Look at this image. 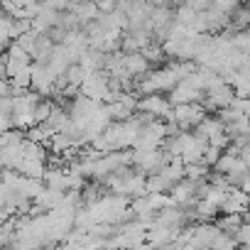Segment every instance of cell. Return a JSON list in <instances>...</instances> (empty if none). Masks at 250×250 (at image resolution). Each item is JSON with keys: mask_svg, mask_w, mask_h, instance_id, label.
Here are the masks:
<instances>
[{"mask_svg": "<svg viewBox=\"0 0 250 250\" xmlns=\"http://www.w3.org/2000/svg\"><path fill=\"white\" fill-rule=\"evenodd\" d=\"M216 213H218V206H213V204L199 199V204H196V216H199L201 221H208V218H213Z\"/></svg>", "mask_w": 250, "mask_h": 250, "instance_id": "cell-2", "label": "cell"}, {"mask_svg": "<svg viewBox=\"0 0 250 250\" xmlns=\"http://www.w3.org/2000/svg\"><path fill=\"white\" fill-rule=\"evenodd\" d=\"M201 98H204V93L201 91H194L189 83H184V81H179L172 91H169V103L172 105H187V103H201Z\"/></svg>", "mask_w": 250, "mask_h": 250, "instance_id": "cell-1", "label": "cell"}]
</instances>
